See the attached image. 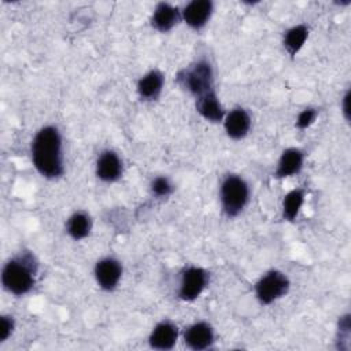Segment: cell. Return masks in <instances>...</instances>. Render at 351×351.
I'll return each instance as SVG.
<instances>
[{"mask_svg": "<svg viewBox=\"0 0 351 351\" xmlns=\"http://www.w3.org/2000/svg\"><path fill=\"white\" fill-rule=\"evenodd\" d=\"M32 162L40 176L56 180L64 173L62 134L56 126H43L33 137L30 145Z\"/></svg>", "mask_w": 351, "mask_h": 351, "instance_id": "6da1fadb", "label": "cell"}, {"mask_svg": "<svg viewBox=\"0 0 351 351\" xmlns=\"http://www.w3.org/2000/svg\"><path fill=\"white\" fill-rule=\"evenodd\" d=\"M37 263L30 252H23L5 262L1 270V284L15 296L26 295L36 282Z\"/></svg>", "mask_w": 351, "mask_h": 351, "instance_id": "7a4b0ae2", "label": "cell"}, {"mask_svg": "<svg viewBox=\"0 0 351 351\" xmlns=\"http://www.w3.org/2000/svg\"><path fill=\"white\" fill-rule=\"evenodd\" d=\"M176 80L178 85L195 99L214 90V71L211 63L206 59L196 60L180 70Z\"/></svg>", "mask_w": 351, "mask_h": 351, "instance_id": "3957f363", "label": "cell"}, {"mask_svg": "<svg viewBox=\"0 0 351 351\" xmlns=\"http://www.w3.org/2000/svg\"><path fill=\"white\" fill-rule=\"evenodd\" d=\"M221 207L226 217L234 218L248 204L250 186L247 181L239 174H228L221 181L219 186Z\"/></svg>", "mask_w": 351, "mask_h": 351, "instance_id": "277c9868", "label": "cell"}, {"mask_svg": "<svg viewBox=\"0 0 351 351\" xmlns=\"http://www.w3.org/2000/svg\"><path fill=\"white\" fill-rule=\"evenodd\" d=\"M291 282L287 274L280 270H269L255 282V296L261 304H271L273 302L285 296L289 291Z\"/></svg>", "mask_w": 351, "mask_h": 351, "instance_id": "5b68a950", "label": "cell"}, {"mask_svg": "<svg viewBox=\"0 0 351 351\" xmlns=\"http://www.w3.org/2000/svg\"><path fill=\"white\" fill-rule=\"evenodd\" d=\"M208 282V273L199 266H189L181 274L178 298L184 302L197 299Z\"/></svg>", "mask_w": 351, "mask_h": 351, "instance_id": "8992f818", "label": "cell"}, {"mask_svg": "<svg viewBox=\"0 0 351 351\" xmlns=\"http://www.w3.org/2000/svg\"><path fill=\"white\" fill-rule=\"evenodd\" d=\"M95 280L97 285L107 292H111L117 288L122 277V265L118 259L107 256L96 262L95 265Z\"/></svg>", "mask_w": 351, "mask_h": 351, "instance_id": "52a82bcc", "label": "cell"}, {"mask_svg": "<svg viewBox=\"0 0 351 351\" xmlns=\"http://www.w3.org/2000/svg\"><path fill=\"white\" fill-rule=\"evenodd\" d=\"M214 11L211 0H192L181 11V19L193 30L203 29Z\"/></svg>", "mask_w": 351, "mask_h": 351, "instance_id": "ba28073f", "label": "cell"}, {"mask_svg": "<svg viewBox=\"0 0 351 351\" xmlns=\"http://www.w3.org/2000/svg\"><path fill=\"white\" fill-rule=\"evenodd\" d=\"M182 337L188 348L195 351H202L213 346L215 336H214V329L208 322L199 321L186 326L182 333Z\"/></svg>", "mask_w": 351, "mask_h": 351, "instance_id": "9c48e42d", "label": "cell"}, {"mask_svg": "<svg viewBox=\"0 0 351 351\" xmlns=\"http://www.w3.org/2000/svg\"><path fill=\"white\" fill-rule=\"evenodd\" d=\"M223 129L232 140L244 138L251 129V115L243 107H234L223 117Z\"/></svg>", "mask_w": 351, "mask_h": 351, "instance_id": "30bf717a", "label": "cell"}, {"mask_svg": "<svg viewBox=\"0 0 351 351\" xmlns=\"http://www.w3.org/2000/svg\"><path fill=\"white\" fill-rule=\"evenodd\" d=\"M123 165L119 155L111 149L100 152L96 160V176L103 182H115L122 177Z\"/></svg>", "mask_w": 351, "mask_h": 351, "instance_id": "8fae6325", "label": "cell"}, {"mask_svg": "<svg viewBox=\"0 0 351 351\" xmlns=\"http://www.w3.org/2000/svg\"><path fill=\"white\" fill-rule=\"evenodd\" d=\"M178 340V328L171 321H160L148 336V344L154 350H171Z\"/></svg>", "mask_w": 351, "mask_h": 351, "instance_id": "7c38bea8", "label": "cell"}, {"mask_svg": "<svg viewBox=\"0 0 351 351\" xmlns=\"http://www.w3.org/2000/svg\"><path fill=\"white\" fill-rule=\"evenodd\" d=\"M180 21H181L180 8L163 1L155 5L152 15L149 18L151 26L160 33L170 32Z\"/></svg>", "mask_w": 351, "mask_h": 351, "instance_id": "4fadbf2b", "label": "cell"}, {"mask_svg": "<svg viewBox=\"0 0 351 351\" xmlns=\"http://www.w3.org/2000/svg\"><path fill=\"white\" fill-rule=\"evenodd\" d=\"M163 84H165V77L162 71H159L158 69H152L137 81L136 89L141 100L152 101L160 96Z\"/></svg>", "mask_w": 351, "mask_h": 351, "instance_id": "5bb4252c", "label": "cell"}, {"mask_svg": "<svg viewBox=\"0 0 351 351\" xmlns=\"http://www.w3.org/2000/svg\"><path fill=\"white\" fill-rule=\"evenodd\" d=\"M303 160H304V154L302 149L295 147L284 149L278 159L274 177L287 178L298 174L303 167Z\"/></svg>", "mask_w": 351, "mask_h": 351, "instance_id": "9a60e30c", "label": "cell"}, {"mask_svg": "<svg viewBox=\"0 0 351 351\" xmlns=\"http://www.w3.org/2000/svg\"><path fill=\"white\" fill-rule=\"evenodd\" d=\"M196 111L208 122L217 123L222 122L225 117V110L217 96L215 89L196 99Z\"/></svg>", "mask_w": 351, "mask_h": 351, "instance_id": "2e32d148", "label": "cell"}, {"mask_svg": "<svg viewBox=\"0 0 351 351\" xmlns=\"http://www.w3.org/2000/svg\"><path fill=\"white\" fill-rule=\"evenodd\" d=\"M66 230L67 234L75 241L88 237L92 230V219L89 214H86L85 211H75L74 214H71L67 219Z\"/></svg>", "mask_w": 351, "mask_h": 351, "instance_id": "e0dca14e", "label": "cell"}, {"mask_svg": "<svg viewBox=\"0 0 351 351\" xmlns=\"http://www.w3.org/2000/svg\"><path fill=\"white\" fill-rule=\"evenodd\" d=\"M307 38H308V27L306 25H296L289 27L284 33L282 45L291 56H295L303 48Z\"/></svg>", "mask_w": 351, "mask_h": 351, "instance_id": "ac0fdd59", "label": "cell"}, {"mask_svg": "<svg viewBox=\"0 0 351 351\" xmlns=\"http://www.w3.org/2000/svg\"><path fill=\"white\" fill-rule=\"evenodd\" d=\"M304 203V191L302 188H295L289 191L282 199V218L287 221H295L300 213Z\"/></svg>", "mask_w": 351, "mask_h": 351, "instance_id": "d6986e66", "label": "cell"}, {"mask_svg": "<svg viewBox=\"0 0 351 351\" xmlns=\"http://www.w3.org/2000/svg\"><path fill=\"white\" fill-rule=\"evenodd\" d=\"M151 192L158 197H166L173 192V184L165 176L155 177L151 182Z\"/></svg>", "mask_w": 351, "mask_h": 351, "instance_id": "ffe728a7", "label": "cell"}, {"mask_svg": "<svg viewBox=\"0 0 351 351\" xmlns=\"http://www.w3.org/2000/svg\"><path fill=\"white\" fill-rule=\"evenodd\" d=\"M318 111L313 107H307L304 110H302L296 118V128L298 129H307L308 126H311L314 123V121L317 119Z\"/></svg>", "mask_w": 351, "mask_h": 351, "instance_id": "44dd1931", "label": "cell"}, {"mask_svg": "<svg viewBox=\"0 0 351 351\" xmlns=\"http://www.w3.org/2000/svg\"><path fill=\"white\" fill-rule=\"evenodd\" d=\"M15 328V321L11 315L3 314L0 318V343H4L8 340V337L12 335Z\"/></svg>", "mask_w": 351, "mask_h": 351, "instance_id": "7402d4cb", "label": "cell"}, {"mask_svg": "<svg viewBox=\"0 0 351 351\" xmlns=\"http://www.w3.org/2000/svg\"><path fill=\"white\" fill-rule=\"evenodd\" d=\"M348 101H350V90L346 92L344 97H343V115L346 118V121L350 119V110H348Z\"/></svg>", "mask_w": 351, "mask_h": 351, "instance_id": "603a6c76", "label": "cell"}]
</instances>
